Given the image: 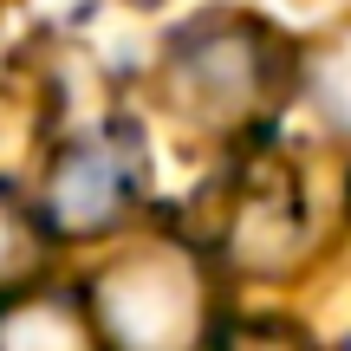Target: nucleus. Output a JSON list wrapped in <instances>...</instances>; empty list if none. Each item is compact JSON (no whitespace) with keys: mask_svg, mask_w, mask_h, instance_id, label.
Here are the masks:
<instances>
[{"mask_svg":"<svg viewBox=\"0 0 351 351\" xmlns=\"http://www.w3.org/2000/svg\"><path fill=\"white\" fill-rule=\"evenodd\" d=\"M137 189V156L124 137H85L52 176V215L59 228H104Z\"/></svg>","mask_w":351,"mask_h":351,"instance_id":"nucleus-1","label":"nucleus"},{"mask_svg":"<svg viewBox=\"0 0 351 351\" xmlns=\"http://www.w3.org/2000/svg\"><path fill=\"white\" fill-rule=\"evenodd\" d=\"M215 351H313V339L287 319H241V326H221Z\"/></svg>","mask_w":351,"mask_h":351,"instance_id":"nucleus-2","label":"nucleus"},{"mask_svg":"<svg viewBox=\"0 0 351 351\" xmlns=\"http://www.w3.org/2000/svg\"><path fill=\"white\" fill-rule=\"evenodd\" d=\"M345 351H351V345H345Z\"/></svg>","mask_w":351,"mask_h":351,"instance_id":"nucleus-3","label":"nucleus"}]
</instances>
